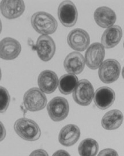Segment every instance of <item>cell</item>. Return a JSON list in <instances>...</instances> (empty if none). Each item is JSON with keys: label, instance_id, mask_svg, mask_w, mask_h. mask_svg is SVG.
Wrapping results in <instances>:
<instances>
[{"label": "cell", "instance_id": "cb8c5ba5", "mask_svg": "<svg viewBox=\"0 0 124 156\" xmlns=\"http://www.w3.org/2000/svg\"><path fill=\"white\" fill-rule=\"evenodd\" d=\"M29 156H49V154L43 149H38L33 151Z\"/></svg>", "mask_w": 124, "mask_h": 156}, {"label": "cell", "instance_id": "5bb4252c", "mask_svg": "<svg viewBox=\"0 0 124 156\" xmlns=\"http://www.w3.org/2000/svg\"><path fill=\"white\" fill-rule=\"evenodd\" d=\"M94 102L99 109L105 110L112 106L115 101V94L113 89L103 86L96 90L94 94Z\"/></svg>", "mask_w": 124, "mask_h": 156}, {"label": "cell", "instance_id": "ffe728a7", "mask_svg": "<svg viewBox=\"0 0 124 156\" xmlns=\"http://www.w3.org/2000/svg\"><path fill=\"white\" fill-rule=\"evenodd\" d=\"M78 83L79 80L76 75L65 74L60 78L58 89L63 94H69L74 92Z\"/></svg>", "mask_w": 124, "mask_h": 156}, {"label": "cell", "instance_id": "5b68a950", "mask_svg": "<svg viewBox=\"0 0 124 156\" xmlns=\"http://www.w3.org/2000/svg\"><path fill=\"white\" fill-rule=\"evenodd\" d=\"M121 66L115 59H107L103 62L99 68L98 75L102 82L105 83H112L119 78Z\"/></svg>", "mask_w": 124, "mask_h": 156}, {"label": "cell", "instance_id": "52a82bcc", "mask_svg": "<svg viewBox=\"0 0 124 156\" xmlns=\"http://www.w3.org/2000/svg\"><path fill=\"white\" fill-rule=\"evenodd\" d=\"M58 16L64 26L67 27L74 26L78 20V12L73 2L71 1L62 2L58 8Z\"/></svg>", "mask_w": 124, "mask_h": 156}, {"label": "cell", "instance_id": "4fadbf2b", "mask_svg": "<svg viewBox=\"0 0 124 156\" xmlns=\"http://www.w3.org/2000/svg\"><path fill=\"white\" fill-rule=\"evenodd\" d=\"M38 84L43 93H53L59 84L58 76L56 73L50 70H45L40 73L38 78Z\"/></svg>", "mask_w": 124, "mask_h": 156}, {"label": "cell", "instance_id": "d6986e66", "mask_svg": "<svg viewBox=\"0 0 124 156\" xmlns=\"http://www.w3.org/2000/svg\"><path fill=\"white\" fill-rule=\"evenodd\" d=\"M124 121L122 112L114 109L107 112L102 119L103 128L107 130H114L119 128Z\"/></svg>", "mask_w": 124, "mask_h": 156}, {"label": "cell", "instance_id": "9a60e30c", "mask_svg": "<svg viewBox=\"0 0 124 156\" xmlns=\"http://www.w3.org/2000/svg\"><path fill=\"white\" fill-rule=\"evenodd\" d=\"M25 10L23 1H1V12L8 19H14L20 16Z\"/></svg>", "mask_w": 124, "mask_h": 156}, {"label": "cell", "instance_id": "6da1fadb", "mask_svg": "<svg viewBox=\"0 0 124 156\" xmlns=\"http://www.w3.org/2000/svg\"><path fill=\"white\" fill-rule=\"evenodd\" d=\"M31 22L34 30L42 35L54 33L57 29L56 19L49 13L37 12L31 17Z\"/></svg>", "mask_w": 124, "mask_h": 156}, {"label": "cell", "instance_id": "484cf974", "mask_svg": "<svg viewBox=\"0 0 124 156\" xmlns=\"http://www.w3.org/2000/svg\"><path fill=\"white\" fill-rule=\"evenodd\" d=\"M6 135L5 128L3 124L1 123V140H2L5 138Z\"/></svg>", "mask_w": 124, "mask_h": 156}, {"label": "cell", "instance_id": "3957f363", "mask_svg": "<svg viewBox=\"0 0 124 156\" xmlns=\"http://www.w3.org/2000/svg\"><path fill=\"white\" fill-rule=\"evenodd\" d=\"M23 104L27 111H40L44 109L47 104V98L41 90L34 87L31 88L24 94Z\"/></svg>", "mask_w": 124, "mask_h": 156}, {"label": "cell", "instance_id": "e0dca14e", "mask_svg": "<svg viewBox=\"0 0 124 156\" xmlns=\"http://www.w3.org/2000/svg\"><path fill=\"white\" fill-rule=\"evenodd\" d=\"M80 136V130L79 127L74 124H68L60 131L58 140L61 145L69 147L74 145Z\"/></svg>", "mask_w": 124, "mask_h": 156}, {"label": "cell", "instance_id": "7402d4cb", "mask_svg": "<svg viewBox=\"0 0 124 156\" xmlns=\"http://www.w3.org/2000/svg\"><path fill=\"white\" fill-rule=\"evenodd\" d=\"M0 105H1V113H4L7 110L9 103H10V95L8 91L2 86H1L0 88Z\"/></svg>", "mask_w": 124, "mask_h": 156}, {"label": "cell", "instance_id": "7a4b0ae2", "mask_svg": "<svg viewBox=\"0 0 124 156\" xmlns=\"http://www.w3.org/2000/svg\"><path fill=\"white\" fill-rule=\"evenodd\" d=\"M14 129L20 137L28 141L39 140L41 135L40 127L36 123L26 117L18 119L14 124Z\"/></svg>", "mask_w": 124, "mask_h": 156}, {"label": "cell", "instance_id": "7c38bea8", "mask_svg": "<svg viewBox=\"0 0 124 156\" xmlns=\"http://www.w3.org/2000/svg\"><path fill=\"white\" fill-rule=\"evenodd\" d=\"M64 66L69 74L74 75L80 74L84 68V57L79 52H72L66 57L64 62Z\"/></svg>", "mask_w": 124, "mask_h": 156}, {"label": "cell", "instance_id": "603a6c76", "mask_svg": "<svg viewBox=\"0 0 124 156\" xmlns=\"http://www.w3.org/2000/svg\"><path fill=\"white\" fill-rule=\"evenodd\" d=\"M98 156H119V154L113 149H105L101 151Z\"/></svg>", "mask_w": 124, "mask_h": 156}, {"label": "cell", "instance_id": "44dd1931", "mask_svg": "<svg viewBox=\"0 0 124 156\" xmlns=\"http://www.w3.org/2000/svg\"><path fill=\"white\" fill-rule=\"evenodd\" d=\"M99 150V145L95 140L87 138L82 140L79 146L80 156H95Z\"/></svg>", "mask_w": 124, "mask_h": 156}, {"label": "cell", "instance_id": "ba28073f", "mask_svg": "<svg viewBox=\"0 0 124 156\" xmlns=\"http://www.w3.org/2000/svg\"><path fill=\"white\" fill-rule=\"evenodd\" d=\"M105 56L103 46L99 42L93 43L88 47L85 54V62L91 69H96L101 66Z\"/></svg>", "mask_w": 124, "mask_h": 156}, {"label": "cell", "instance_id": "8992f818", "mask_svg": "<svg viewBox=\"0 0 124 156\" xmlns=\"http://www.w3.org/2000/svg\"><path fill=\"white\" fill-rule=\"evenodd\" d=\"M94 97V87L90 82L87 79L79 81L76 88L73 92L74 101L81 106H88Z\"/></svg>", "mask_w": 124, "mask_h": 156}, {"label": "cell", "instance_id": "2e32d148", "mask_svg": "<svg viewBox=\"0 0 124 156\" xmlns=\"http://www.w3.org/2000/svg\"><path fill=\"white\" fill-rule=\"evenodd\" d=\"M94 17L96 24L102 28L112 27L117 19L115 13L107 6L97 8L94 12Z\"/></svg>", "mask_w": 124, "mask_h": 156}, {"label": "cell", "instance_id": "83f0119b", "mask_svg": "<svg viewBox=\"0 0 124 156\" xmlns=\"http://www.w3.org/2000/svg\"></svg>", "mask_w": 124, "mask_h": 156}, {"label": "cell", "instance_id": "8fae6325", "mask_svg": "<svg viewBox=\"0 0 124 156\" xmlns=\"http://www.w3.org/2000/svg\"><path fill=\"white\" fill-rule=\"evenodd\" d=\"M22 47L17 40L5 38L1 41L0 56L4 60H11L17 58L21 52Z\"/></svg>", "mask_w": 124, "mask_h": 156}, {"label": "cell", "instance_id": "d4e9b609", "mask_svg": "<svg viewBox=\"0 0 124 156\" xmlns=\"http://www.w3.org/2000/svg\"><path fill=\"white\" fill-rule=\"evenodd\" d=\"M52 156H71L67 151L64 150H59L56 151Z\"/></svg>", "mask_w": 124, "mask_h": 156}, {"label": "cell", "instance_id": "4316f807", "mask_svg": "<svg viewBox=\"0 0 124 156\" xmlns=\"http://www.w3.org/2000/svg\"><path fill=\"white\" fill-rule=\"evenodd\" d=\"M122 77L124 78V67L122 69Z\"/></svg>", "mask_w": 124, "mask_h": 156}, {"label": "cell", "instance_id": "30bf717a", "mask_svg": "<svg viewBox=\"0 0 124 156\" xmlns=\"http://www.w3.org/2000/svg\"><path fill=\"white\" fill-rule=\"evenodd\" d=\"M67 42L74 50L83 51L90 45V38L86 31L81 28H76L68 34Z\"/></svg>", "mask_w": 124, "mask_h": 156}, {"label": "cell", "instance_id": "9c48e42d", "mask_svg": "<svg viewBox=\"0 0 124 156\" xmlns=\"http://www.w3.org/2000/svg\"><path fill=\"white\" fill-rule=\"evenodd\" d=\"M34 49L36 50L38 56L43 62L50 60L56 51V44L50 36L42 35L37 39Z\"/></svg>", "mask_w": 124, "mask_h": 156}, {"label": "cell", "instance_id": "277c9868", "mask_svg": "<svg viewBox=\"0 0 124 156\" xmlns=\"http://www.w3.org/2000/svg\"><path fill=\"white\" fill-rule=\"evenodd\" d=\"M47 110L52 120L62 121L68 116L69 111L68 101L61 97H54L49 102Z\"/></svg>", "mask_w": 124, "mask_h": 156}, {"label": "cell", "instance_id": "ac0fdd59", "mask_svg": "<svg viewBox=\"0 0 124 156\" xmlns=\"http://www.w3.org/2000/svg\"><path fill=\"white\" fill-rule=\"evenodd\" d=\"M122 36V30L119 26L107 28L102 36V45L106 49H111L119 44Z\"/></svg>", "mask_w": 124, "mask_h": 156}]
</instances>
